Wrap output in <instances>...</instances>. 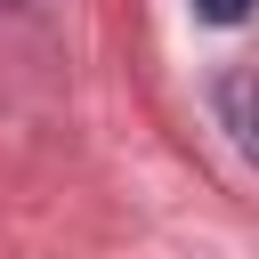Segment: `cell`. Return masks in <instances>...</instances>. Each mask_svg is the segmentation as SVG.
<instances>
[{
    "label": "cell",
    "mask_w": 259,
    "mask_h": 259,
    "mask_svg": "<svg viewBox=\"0 0 259 259\" xmlns=\"http://www.w3.org/2000/svg\"><path fill=\"white\" fill-rule=\"evenodd\" d=\"M219 113H227V130H235V146L259 162V81L251 73H235V81H219Z\"/></svg>",
    "instance_id": "6da1fadb"
},
{
    "label": "cell",
    "mask_w": 259,
    "mask_h": 259,
    "mask_svg": "<svg viewBox=\"0 0 259 259\" xmlns=\"http://www.w3.org/2000/svg\"><path fill=\"white\" fill-rule=\"evenodd\" d=\"M194 16H202V24H243L251 0H194Z\"/></svg>",
    "instance_id": "7a4b0ae2"
}]
</instances>
